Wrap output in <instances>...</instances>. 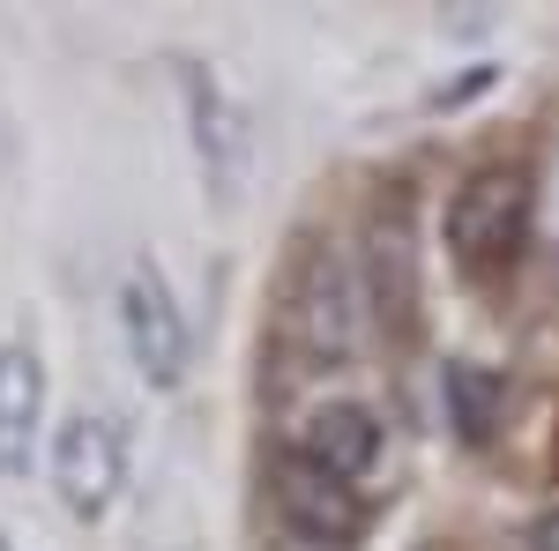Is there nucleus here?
<instances>
[{
	"instance_id": "nucleus-11",
	"label": "nucleus",
	"mask_w": 559,
	"mask_h": 551,
	"mask_svg": "<svg viewBox=\"0 0 559 551\" xmlns=\"http://www.w3.org/2000/svg\"><path fill=\"white\" fill-rule=\"evenodd\" d=\"M276 551H321V544H299V537H292V544H276Z\"/></svg>"
},
{
	"instance_id": "nucleus-4",
	"label": "nucleus",
	"mask_w": 559,
	"mask_h": 551,
	"mask_svg": "<svg viewBox=\"0 0 559 551\" xmlns=\"http://www.w3.org/2000/svg\"><path fill=\"white\" fill-rule=\"evenodd\" d=\"M269 500H276V522H284L299 544L350 551L366 537V492L344 484V477H329V469H313L306 455H292V447L269 469Z\"/></svg>"
},
{
	"instance_id": "nucleus-5",
	"label": "nucleus",
	"mask_w": 559,
	"mask_h": 551,
	"mask_svg": "<svg viewBox=\"0 0 559 551\" xmlns=\"http://www.w3.org/2000/svg\"><path fill=\"white\" fill-rule=\"evenodd\" d=\"M120 336H128V358L142 366L150 387L187 381V313H179L157 261H128V276H120Z\"/></svg>"
},
{
	"instance_id": "nucleus-3",
	"label": "nucleus",
	"mask_w": 559,
	"mask_h": 551,
	"mask_svg": "<svg viewBox=\"0 0 559 551\" xmlns=\"http://www.w3.org/2000/svg\"><path fill=\"white\" fill-rule=\"evenodd\" d=\"M179 97H187V134H194V165H202V187L231 209L254 179V128H247V105L216 83L210 68H179Z\"/></svg>"
},
{
	"instance_id": "nucleus-8",
	"label": "nucleus",
	"mask_w": 559,
	"mask_h": 551,
	"mask_svg": "<svg viewBox=\"0 0 559 551\" xmlns=\"http://www.w3.org/2000/svg\"><path fill=\"white\" fill-rule=\"evenodd\" d=\"M366 298H373V313H381L395 336L418 328V254H411V216H403V202L381 209L373 231H366Z\"/></svg>"
},
{
	"instance_id": "nucleus-7",
	"label": "nucleus",
	"mask_w": 559,
	"mask_h": 551,
	"mask_svg": "<svg viewBox=\"0 0 559 551\" xmlns=\"http://www.w3.org/2000/svg\"><path fill=\"white\" fill-rule=\"evenodd\" d=\"M284 447L306 455L313 469H329V477L358 484L366 469L381 463V418H373L366 403H313V410L292 424V440H284Z\"/></svg>"
},
{
	"instance_id": "nucleus-10",
	"label": "nucleus",
	"mask_w": 559,
	"mask_h": 551,
	"mask_svg": "<svg viewBox=\"0 0 559 551\" xmlns=\"http://www.w3.org/2000/svg\"><path fill=\"white\" fill-rule=\"evenodd\" d=\"M440 403H448V424H455L471 447H485V440H492V424H500V410H508V381H500L492 366L455 358V366L440 373Z\"/></svg>"
},
{
	"instance_id": "nucleus-6",
	"label": "nucleus",
	"mask_w": 559,
	"mask_h": 551,
	"mask_svg": "<svg viewBox=\"0 0 559 551\" xmlns=\"http://www.w3.org/2000/svg\"><path fill=\"white\" fill-rule=\"evenodd\" d=\"M52 484H60V507L75 522H105L120 484H128V440L112 418H68L52 440Z\"/></svg>"
},
{
	"instance_id": "nucleus-2",
	"label": "nucleus",
	"mask_w": 559,
	"mask_h": 551,
	"mask_svg": "<svg viewBox=\"0 0 559 551\" xmlns=\"http://www.w3.org/2000/svg\"><path fill=\"white\" fill-rule=\"evenodd\" d=\"M284 343L306 366H344L358 343V276L344 268V254L313 247L284 291Z\"/></svg>"
},
{
	"instance_id": "nucleus-12",
	"label": "nucleus",
	"mask_w": 559,
	"mask_h": 551,
	"mask_svg": "<svg viewBox=\"0 0 559 551\" xmlns=\"http://www.w3.org/2000/svg\"><path fill=\"white\" fill-rule=\"evenodd\" d=\"M0 551H15V544H8V529H0Z\"/></svg>"
},
{
	"instance_id": "nucleus-9",
	"label": "nucleus",
	"mask_w": 559,
	"mask_h": 551,
	"mask_svg": "<svg viewBox=\"0 0 559 551\" xmlns=\"http://www.w3.org/2000/svg\"><path fill=\"white\" fill-rule=\"evenodd\" d=\"M45 424V358L38 343H0V469L23 477Z\"/></svg>"
},
{
	"instance_id": "nucleus-1",
	"label": "nucleus",
	"mask_w": 559,
	"mask_h": 551,
	"mask_svg": "<svg viewBox=\"0 0 559 551\" xmlns=\"http://www.w3.org/2000/svg\"><path fill=\"white\" fill-rule=\"evenodd\" d=\"M530 216H537V187H530V165H492L463 171V187L448 194V216H440V239H448V261L463 276H492L522 254L530 239Z\"/></svg>"
}]
</instances>
